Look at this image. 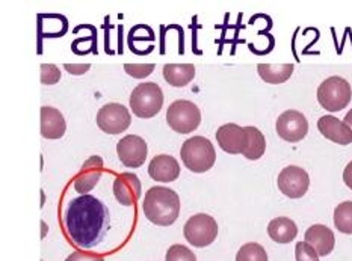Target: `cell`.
Segmentation results:
<instances>
[{"mask_svg":"<svg viewBox=\"0 0 352 261\" xmlns=\"http://www.w3.org/2000/svg\"><path fill=\"white\" fill-rule=\"evenodd\" d=\"M109 216L104 204L91 195L72 199L64 214L65 231L78 248L97 247L108 231Z\"/></svg>","mask_w":352,"mask_h":261,"instance_id":"6da1fadb","label":"cell"},{"mask_svg":"<svg viewBox=\"0 0 352 261\" xmlns=\"http://www.w3.org/2000/svg\"><path fill=\"white\" fill-rule=\"evenodd\" d=\"M142 212L150 222L159 227H168L180 214V198L170 188L155 186L147 190L142 201Z\"/></svg>","mask_w":352,"mask_h":261,"instance_id":"7a4b0ae2","label":"cell"},{"mask_svg":"<svg viewBox=\"0 0 352 261\" xmlns=\"http://www.w3.org/2000/svg\"><path fill=\"white\" fill-rule=\"evenodd\" d=\"M180 156L188 170L197 174L212 170L217 160V152L212 142L203 136H194L183 142Z\"/></svg>","mask_w":352,"mask_h":261,"instance_id":"3957f363","label":"cell"},{"mask_svg":"<svg viewBox=\"0 0 352 261\" xmlns=\"http://www.w3.org/2000/svg\"><path fill=\"white\" fill-rule=\"evenodd\" d=\"M164 106V92L157 83L145 82L138 85L130 95V107L140 118H153Z\"/></svg>","mask_w":352,"mask_h":261,"instance_id":"277c9868","label":"cell"},{"mask_svg":"<svg viewBox=\"0 0 352 261\" xmlns=\"http://www.w3.org/2000/svg\"><path fill=\"white\" fill-rule=\"evenodd\" d=\"M352 89L348 80L339 76L324 80L318 88V102L328 112H339L351 103Z\"/></svg>","mask_w":352,"mask_h":261,"instance_id":"5b68a950","label":"cell"},{"mask_svg":"<svg viewBox=\"0 0 352 261\" xmlns=\"http://www.w3.org/2000/svg\"><path fill=\"white\" fill-rule=\"evenodd\" d=\"M166 122L174 132L188 135L198 128L201 122V112L189 100H177L166 111Z\"/></svg>","mask_w":352,"mask_h":261,"instance_id":"8992f818","label":"cell"},{"mask_svg":"<svg viewBox=\"0 0 352 261\" xmlns=\"http://www.w3.org/2000/svg\"><path fill=\"white\" fill-rule=\"evenodd\" d=\"M183 234L192 247L206 248L215 242L218 236V224L209 214L198 213L186 220Z\"/></svg>","mask_w":352,"mask_h":261,"instance_id":"52a82bcc","label":"cell"},{"mask_svg":"<svg viewBox=\"0 0 352 261\" xmlns=\"http://www.w3.org/2000/svg\"><path fill=\"white\" fill-rule=\"evenodd\" d=\"M132 124V117L126 106L118 103L104 104L97 113V126L108 135H118L126 132Z\"/></svg>","mask_w":352,"mask_h":261,"instance_id":"ba28073f","label":"cell"},{"mask_svg":"<svg viewBox=\"0 0 352 261\" xmlns=\"http://www.w3.org/2000/svg\"><path fill=\"white\" fill-rule=\"evenodd\" d=\"M277 133L286 142H300L309 133V122L301 112L286 111L277 120Z\"/></svg>","mask_w":352,"mask_h":261,"instance_id":"9c48e42d","label":"cell"},{"mask_svg":"<svg viewBox=\"0 0 352 261\" xmlns=\"http://www.w3.org/2000/svg\"><path fill=\"white\" fill-rule=\"evenodd\" d=\"M278 189L289 198H301L307 194L310 177L300 166H287L278 175Z\"/></svg>","mask_w":352,"mask_h":261,"instance_id":"30bf717a","label":"cell"},{"mask_svg":"<svg viewBox=\"0 0 352 261\" xmlns=\"http://www.w3.org/2000/svg\"><path fill=\"white\" fill-rule=\"evenodd\" d=\"M118 157L129 168H140L147 160V144L142 137L136 135H127L120 139L117 145Z\"/></svg>","mask_w":352,"mask_h":261,"instance_id":"8fae6325","label":"cell"},{"mask_svg":"<svg viewBox=\"0 0 352 261\" xmlns=\"http://www.w3.org/2000/svg\"><path fill=\"white\" fill-rule=\"evenodd\" d=\"M217 141L223 151L228 155H243L247 150L248 137L245 127H239L233 122L221 126L217 132Z\"/></svg>","mask_w":352,"mask_h":261,"instance_id":"7c38bea8","label":"cell"},{"mask_svg":"<svg viewBox=\"0 0 352 261\" xmlns=\"http://www.w3.org/2000/svg\"><path fill=\"white\" fill-rule=\"evenodd\" d=\"M113 195L122 205L132 207L141 199V181L136 174L122 172L113 181Z\"/></svg>","mask_w":352,"mask_h":261,"instance_id":"4fadbf2b","label":"cell"},{"mask_svg":"<svg viewBox=\"0 0 352 261\" xmlns=\"http://www.w3.org/2000/svg\"><path fill=\"white\" fill-rule=\"evenodd\" d=\"M103 175V159L98 156L89 157L83 166L78 177L74 179V189L78 194L85 195L89 190H93L98 180L102 179Z\"/></svg>","mask_w":352,"mask_h":261,"instance_id":"5bb4252c","label":"cell"},{"mask_svg":"<svg viewBox=\"0 0 352 261\" xmlns=\"http://www.w3.org/2000/svg\"><path fill=\"white\" fill-rule=\"evenodd\" d=\"M148 174L153 180L160 183H171L179 179L180 165L173 156L159 155L151 159L148 165Z\"/></svg>","mask_w":352,"mask_h":261,"instance_id":"9a60e30c","label":"cell"},{"mask_svg":"<svg viewBox=\"0 0 352 261\" xmlns=\"http://www.w3.org/2000/svg\"><path fill=\"white\" fill-rule=\"evenodd\" d=\"M305 243H309L310 247L318 252V256L327 257L331 254L336 247V237L331 231V228L327 225H311L307 231H305Z\"/></svg>","mask_w":352,"mask_h":261,"instance_id":"2e32d148","label":"cell"},{"mask_svg":"<svg viewBox=\"0 0 352 261\" xmlns=\"http://www.w3.org/2000/svg\"><path fill=\"white\" fill-rule=\"evenodd\" d=\"M318 128L331 142L339 145H349L352 142V130L333 115H325V117L319 118Z\"/></svg>","mask_w":352,"mask_h":261,"instance_id":"e0dca14e","label":"cell"},{"mask_svg":"<svg viewBox=\"0 0 352 261\" xmlns=\"http://www.w3.org/2000/svg\"><path fill=\"white\" fill-rule=\"evenodd\" d=\"M67 124L64 115L55 107H41V136L45 139H59L65 135Z\"/></svg>","mask_w":352,"mask_h":261,"instance_id":"ac0fdd59","label":"cell"},{"mask_svg":"<svg viewBox=\"0 0 352 261\" xmlns=\"http://www.w3.org/2000/svg\"><path fill=\"white\" fill-rule=\"evenodd\" d=\"M267 234H270L274 242L285 245L295 239L298 234V227L295 222L289 218H275L270 222V225H267Z\"/></svg>","mask_w":352,"mask_h":261,"instance_id":"d6986e66","label":"cell"},{"mask_svg":"<svg viewBox=\"0 0 352 261\" xmlns=\"http://www.w3.org/2000/svg\"><path fill=\"white\" fill-rule=\"evenodd\" d=\"M164 78L173 87H186L195 78L192 64H168L164 67Z\"/></svg>","mask_w":352,"mask_h":261,"instance_id":"ffe728a7","label":"cell"},{"mask_svg":"<svg viewBox=\"0 0 352 261\" xmlns=\"http://www.w3.org/2000/svg\"><path fill=\"white\" fill-rule=\"evenodd\" d=\"M257 73L260 78L266 83H272V85H278V83H285L290 79L294 73L292 64H283V65H271V64H260L257 65Z\"/></svg>","mask_w":352,"mask_h":261,"instance_id":"44dd1931","label":"cell"},{"mask_svg":"<svg viewBox=\"0 0 352 261\" xmlns=\"http://www.w3.org/2000/svg\"><path fill=\"white\" fill-rule=\"evenodd\" d=\"M245 130H247L248 144H247V150H245L242 156L248 160H257L265 155V150H266L265 136L257 127L248 126L245 127Z\"/></svg>","mask_w":352,"mask_h":261,"instance_id":"7402d4cb","label":"cell"},{"mask_svg":"<svg viewBox=\"0 0 352 261\" xmlns=\"http://www.w3.org/2000/svg\"><path fill=\"white\" fill-rule=\"evenodd\" d=\"M334 225L343 234H352V201L340 203L334 210Z\"/></svg>","mask_w":352,"mask_h":261,"instance_id":"603a6c76","label":"cell"},{"mask_svg":"<svg viewBox=\"0 0 352 261\" xmlns=\"http://www.w3.org/2000/svg\"><path fill=\"white\" fill-rule=\"evenodd\" d=\"M236 261H267V254L262 245L251 242L239 249Z\"/></svg>","mask_w":352,"mask_h":261,"instance_id":"cb8c5ba5","label":"cell"},{"mask_svg":"<svg viewBox=\"0 0 352 261\" xmlns=\"http://www.w3.org/2000/svg\"><path fill=\"white\" fill-rule=\"evenodd\" d=\"M165 261H197V257L192 251L183 245H173L166 252Z\"/></svg>","mask_w":352,"mask_h":261,"instance_id":"d4e9b609","label":"cell"},{"mask_svg":"<svg viewBox=\"0 0 352 261\" xmlns=\"http://www.w3.org/2000/svg\"><path fill=\"white\" fill-rule=\"evenodd\" d=\"M155 64H126L124 65V71L132 76L135 79H145L148 78V76L155 71Z\"/></svg>","mask_w":352,"mask_h":261,"instance_id":"484cf974","label":"cell"},{"mask_svg":"<svg viewBox=\"0 0 352 261\" xmlns=\"http://www.w3.org/2000/svg\"><path fill=\"white\" fill-rule=\"evenodd\" d=\"M296 261H319L318 252L313 249L309 243L298 242L295 247Z\"/></svg>","mask_w":352,"mask_h":261,"instance_id":"4316f807","label":"cell"},{"mask_svg":"<svg viewBox=\"0 0 352 261\" xmlns=\"http://www.w3.org/2000/svg\"><path fill=\"white\" fill-rule=\"evenodd\" d=\"M60 80L59 68L52 64L41 65V83L43 85H55Z\"/></svg>","mask_w":352,"mask_h":261,"instance_id":"83f0119b","label":"cell"},{"mask_svg":"<svg viewBox=\"0 0 352 261\" xmlns=\"http://www.w3.org/2000/svg\"><path fill=\"white\" fill-rule=\"evenodd\" d=\"M65 261H104V258L98 254H93V252L76 251L73 254L68 256Z\"/></svg>","mask_w":352,"mask_h":261,"instance_id":"f1b7e54d","label":"cell"},{"mask_svg":"<svg viewBox=\"0 0 352 261\" xmlns=\"http://www.w3.org/2000/svg\"><path fill=\"white\" fill-rule=\"evenodd\" d=\"M89 64H85V65H80V64H74V65H70V64H65L64 68L72 74H76V76H80L83 73H87L89 70Z\"/></svg>","mask_w":352,"mask_h":261,"instance_id":"f546056e","label":"cell"},{"mask_svg":"<svg viewBox=\"0 0 352 261\" xmlns=\"http://www.w3.org/2000/svg\"><path fill=\"white\" fill-rule=\"evenodd\" d=\"M343 181H345L346 186L352 190V162H349L343 171Z\"/></svg>","mask_w":352,"mask_h":261,"instance_id":"4dcf8cb0","label":"cell"},{"mask_svg":"<svg viewBox=\"0 0 352 261\" xmlns=\"http://www.w3.org/2000/svg\"><path fill=\"white\" fill-rule=\"evenodd\" d=\"M343 122H345V124L352 130V109L345 115V120H343Z\"/></svg>","mask_w":352,"mask_h":261,"instance_id":"1f68e13d","label":"cell"}]
</instances>
